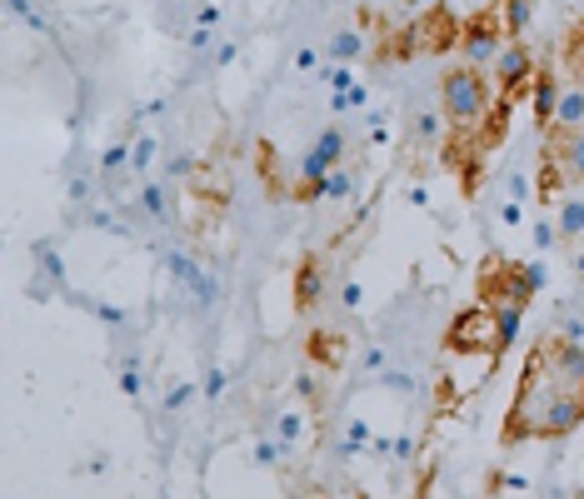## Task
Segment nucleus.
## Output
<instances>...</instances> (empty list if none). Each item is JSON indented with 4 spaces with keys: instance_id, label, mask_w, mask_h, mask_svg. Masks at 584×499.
<instances>
[{
    "instance_id": "1",
    "label": "nucleus",
    "mask_w": 584,
    "mask_h": 499,
    "mask_svg": "<svg viewBox=\"0 0 584 499\" xmlns=\"http://www.w3.org/2000/svg\"><path fill=\"white\" fill-rule=\"evenodd\" d=\"M584 424V345L564 330H544L525 355L499 440L530 445V440H564Z\"/></svg>"
},
{
    "instance_id": "2",
    "label": "nucleus",
    "mask_w": 584,
    "mask_h": 499,
    "mask_svg": "<svg viewBox=\"0 0 584 499\" xmlns=\"http://www.w3.org/2000/svg\"><path fill=\"white\" fill-rule=\"evenodd\" d=\"M460 31H465V21H454L450 5H424L420 15H415L410 25H405L395 41L379 50V60H405V55H444L460 45Z\"/></svg>"
},
{
    "instance_id": "3",
    "label": "nucleus",
    "mask_w": 584,
    "mask_h": 499,
    "mask_svg": "<svg viewBox=\"0 0 584 499\" xmlns=\"http://www.w3.org/2000/svg\"><path fill=\"white\" fill-rule=\"evenodd\" d=\"M475 300H489V304H525L530 310L534 290L544 285V270L540 265H519V260H505V255H485L475 275Z\"/></svg>"
},
{
    "instance_id": "4",
    "label": "nucleus",
    "mask_w": 584,
    "mask_h": 499,
    "mask_svg": "<svg viewBox=\"0 0 584 499\" xmlns=\"http://www.w3.org/2000/svg\"><path fill=\"white\" fill-rule=\"evenodd\" d=\"M444 349L450 355H485V359H505L499 355V325H495V310L485 300L465 304L460 315H454L450 335H444Z\"/></svg>"
},
{
    "instance_id": "5",
    "label": "nucleus",
    "mask_w": 584,
    "mask_h": 499,
    "mask_svg": "<svg viewBox=\"0 0 584 499\" xmlns=\"http://www.w3.org/2000/svg\"><path fill=\"white\" fill-rule=\"evenodd\" d=\"M505 15H499V0H489V5H479L475 15L465 21V31H460V50H465L470 66L489 70L499 60V50H505Z\"/></svg>"
},
{
    "instance_id": "6",
    "label": "nucleus",
    "mask_w": 584,
    "mask_h": 499,
    "mask_svg": "<svg viewBox=\"0 0 584 499\" xmlns=\"http://www.w3.org/2000/svg\"><path fill=\"white\" fill-rule=\"evenodd\" d=\"M534 50L530 41H505V50H499V60L489 66V80H495V95H509L519 105V100L530 95L534 86Z\"/></svg>"
},
{
    "instance_id": "7",
    "label": "nucleus",
    "mask_w": 584,
    "mask_h": 499,
    "mask_svg": "<svg viewBox=\"0 0 584 499\" xmlns=\"http://www.w3.org/2000/svg\"><path fill=\"white\" fill-rule=\"evenodd\" d=\"M340 155H345V131L340 125H330V131L320 135V141L310 145V155L300 160V185H315V180H324V175L340 165Z\"/></svg>"
},
{
    "instance_id": "8",
    "label": "nucleus",
    "mask_w": 584,
    "mask_h": 499,
    "mask_svg": "<svg viewBox=\"0 0 584 499\" xmlns=\"http://www.w3.org/2000/svg\"><path fill=\"white\" fill-rule=\"evenodd\" d=\"M544 150L560 160L564 180L584 185V131H544Z\"/></svg>"
},
{
    "instance_id": "9",
    "label": "nucleus",
    "mask_w": 584,
    "mask_h": 499,
    "mask_svg": "<svg viewBox=\"0 0 584 499\" xmlns=\"http://www.w3.org/2000/svg\"><path fill=\"white\" fill-rule=\"evenodd\" d=\"M560 80H554V70H534V86H530V110H534V131H550L554 125V105H560Z\"/></svg>"
},
{
    "instance_id": "10",
    "label": "nucleus",
    "mask_w": 584,
    "mask_h": 499,
    "mask_svg": "<svg viewBox=\"0 0 584 499\" xmlns=\"http://www.w3.org/2000/svg\"><path fill=\"white\" fill-rule=\"evenodd\" d=\"M320 295H324V260L320 255H305L300 270H295V310L310 315L315 304H320Z\"/></svg>"
},
{
    "instance_id": "11",
    "label": "nucleus",
    "mask_w": 584,
    "mask_h": 499,
    "mask_svg": "<svg viewBox=\"0 0 584 499\" xmlns=\"http://www.w3.org/2000/svg\"><path fill=\"white\" fill-rule=\"evenodd\" d=\"M444 135H450L444 110H440V115H434V110H415V115H410V141L420 145V150H440Z\"/></svg>"
},
{
    "instance_id": "12",
    "label": "nucleus",
    "mask_w": 584,
    "mask_h": 499,
    "mask_svg": "<svg viewBox=\"0 0 584 499\" xmlns=\"http://www.w3.org/2000/svg\"><path fill=\"white\" fill-rule=\"evenodd\" d=\"M550 131H584V86L570 80L560 90V105H554V125Z\"/></svg>"
},
{
    "instance_id": "13",
    "label": "nucleus",
    "mask_w": 584,
    "mask_h": 499,
    "mask_svg": "<svg viewBox=\"0 0 584 499\" xmlns=\"http://www.w3.org/2000/svg\"><path fill=\"white\" fill-rule=\"evenodd\" d=\"M554 230H560V245H584V195H564L560 200Z\"/></svg>"
},
{
    "instance_id": "14",
    "label": "nucleus",
    "mask_w": 584,
    "mask_h": 499,
    "mask_svg": "<svg viewBox=\"0 0 584 499\" xmlns=\"http://www.w3.org/2000/svg\"><path fill=\"white\" fill-rule=\"evenodd\" d=\"M560 185H564L560 160H554L550 150H540V175H534V205L550 210V205H554V190H560Z\"/></svg>"
},
{
    "instance_id": "15",
    "label": "nucleus",
    "mask_w": 584,
    "mask_h": 499,
    "mask_svg": "<svg viewBox=\"0 0 584 499\" xmlns=\"http://www.w3.org/2000/svg\"><path fill=\"white\" fill-rule=\"evenodd\" d=\"M534 5H540V0H499V15H505V35H509V41H525V35H530Z\"/></svg>"
},
{
    "instance_id": "16",
    "label": "nucleus",
    "mask_w": 584,
    "mask_h": 499,
    "mask_svg": "<svg viewBox=\"0 0 584 499\" xmlns=\"http://www.w3.org/2000/svg\"><path fill=\"white\" fill-rule=\"evenodd\" d=\"M324 55H330V60H335V66H350V60H360V55H365V31H335L330 35V45H324Z\"/></svg>"
},
{
    "instance_id": "17",
    "label": "nucleus",
    "mask_w": 584,
    "mask_h": 499,
    "mask_svg": "<svg viewBox=\"0 0 584 499\" xmlns=\"http://www.w3.org/2000/svg\"><path fill=\"white\" fill-rule=\"evenodd\" d=\"M564 70H570V80L584 86V21H574L570 35H564Z\"/></svg>"
},
{
    "instance_id": "18",
    "label": "nucleus",
    "mask_w": 584,
    "mask_h": 499,
    "mask_svg": "<svg viewBox=\"0 0 584 499\" xmlns=\"http://www.w3.org/2000/svg\"><path fill=\"white\" fill-rule=\"evenodd\" d=\"M310 355L320 359V365H340V355H345V340H335V335H315V340H310Z\"/></svg>"
},
{
    "instance_id": "19",
    "label": "nucleus",
    "mask_w": 584,
    "mask_h": 499,
    "mask_svg": "<svg viewBox=\"0 0 584 499\" xmlns=\"http://www.w3.org/2000/svg\"><path fill=\"white\" fill-rule=\"evenodd\" d=\"M300 434H305V414L300 410H285L280 424H275V440H280V445H300Z\"/></svg>"
},
{
    "instance_id": "20",
    "label": "nucleus",
    "mask_w": 584,
    "mask_h": 499,
    "mask_svg": "<svg viewBox=\"0 0 584 499\" xmlns=\"http://www.w3.org/2000/svg\"><path fill=\"white\" fill-rule=\"evenodd\" d=\"M554 245H560V230L540 215V220H534V250H554Z\"/></svg>"
},
{
    "instance_id": "21",
    "label": "nucleus",
    "mask_w": 584,
    "mask_h": 499,
    "mask_svg": "<svg viewBox=\"0 0 584 499\" xmlns=\"http://www.w3.org/2000/svg\"><path fill=\"white\" fill-rule=\"evenodd\" d=\"M151 155H155V141H135V150H130V165H135V170H151Z\"/></svg>"
},
{
    "instance_id": "22",
    "label": "nucleus",
    "mask_w": 584,
    "mask_h": 499,
    "mask_svg": "<svg viewBox=\"0 0 584 499\" xmlns=\"http://www.w3.org/2000/svg\"><path fill=\"white\" fill-rule=\"evenodd\" d=\"M195 395V385L190 380H180V385H170V400H165V410H185V400Z\"/></svg>"
},
{
    "instance_id": "23",
    "label": "nucleus",
    "mask_w": 584,
    "mask_h": 499,
    "mask_svg": "<svg viewBox=\"0 0 584 499\" xmlns=\"http://www.w3.org/2000/svg\"><path fill=\"white\" fill-rule=\"evenodd\" d=\"M365 424H350V434H345V455H360V449H365Z\"/></svg>"
},
{
    "instance_id": "24",
    "label": "nucleus",
    "mask_w": 584,
    "mask_h": 499,
    "mask_svg": "<svg viewBox=\"0 0 584 499\" xmlns=\"http://www.w3.org/2000/svg\"><path fill=\"white\" fill-rule=\"evenodd\" d=\"M205 395H210V400H220V395H225V369H210V375H205Z\"/></svg>"
},
{
    "instance_id": "25",
    "label": "nucleus",
    "mask_w": 584,
    "mask_h": 499,
    "mask_svg": "<svg viewBox=\"0 0 584 499\" xmlns=\"http://www.w3.org/2000/svg\"><path fill=\"white\" fill-rule=\"evenodd\" d=\"M330 90H335V95H340V90H355V80H350V70H345V66L330 70Z\"/></svg>"
},
{
    "instance_id": "26",
    "label": "nucleus",
    "mask_w": 584,
    "mask_h": 499,
    "mask_svg": "<svg viewBox=\"0 0 584 499\" xmlns=\"http://www.w3.org/2000/svg\"><path fill=\"white\" fill-rule=\"evenodd\" d=\"M295 66H300V70H320V50H315V45H305V50L295 55Z\"/></svg>"
},
{
    "instance_id": "27",
    "label": "nucleus",
    "mask_w": 584,
    "mask_h": 499,
    "mask_svg": "<svg viewBox=\"0 0 584 499\" xmlns=\"http://www.w3.org/2000/svg\"><path fill=\"white\" fill-rule=\"evenodd\" d=\"M145 210H151V215H160V210H165V195H160V190H155V185H145Z\"/></svg>"
},
{
    "instance_id": "28",
    "label": "nucleus",
    "mask_w": 584,
    "mask_h": 499,
    "mask_svg": "<svg viewBox=\"0 0 584 499\" xmlns=\"http://www.w3.org/2000/svg\"><path fill=\"white\" fill-rule=\"evenodd\" d=\"M125 160H130V155L120 150V145H115V150H105V170H110V175H115V170H120V165H125Z\"/></svg>"
},
{
    "instance_id": "29",
    "label": "nucleus",
    "mask_w": 584,
    "mask_h": 499,
    "mask_svg": "<svg viewBox=\"0 0 584 499\" xmlns=\"http://www.w3.org/2000/svg\"><path fill=\"white\" fill-rule=\"evenodd\" d=\"M340 300H345V304H350V310H355V304H360V285H355V280H350V285H345V290H340Z\"/></svg>"
},
{
    "instance_id": "30",
    "label": "nucleus",
    "mask_w": 584,
    "mask_h": 499,
    "mask_svg": "<svg viewBox=\"0 0 584 499\" xmlns=\"http://www.w3.org/2000/svg\"><path fill=\"white\" fill-rule=\"evenodd\" d=\"M560 5H574V0H560Z\"/></svg>"
}]
</instances>
